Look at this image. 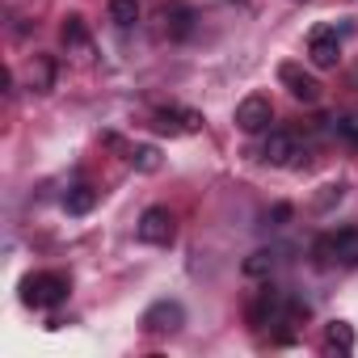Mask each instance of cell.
<instances>
[{
  "instance_id": "obj_8",
  "label": "cell",
  "mask_w": 358,
  "mask_h": 358,
  "mask_svg": "<svg viewBox=\"0 0 358 358\" xmlns=\"http://www.w3.org/2000/svg\"><path fill=\"white\" fill-rule=\"evenodd\" d=\"M282 312H287V295H282L278 287H266V291H257V299H253V308H249V324H253V329L278 324Z\"/></svg>"
},
{
  "instance_id": "obj_15",
  "label": "cell",
  "mask_w": 358,
  "mask_h": 358,
  "mask_svg": "<svg viewBox=\"0 0 358 358\" xmlns=\"http://www.w3.org/2000/svg\"><path fill=\"white\" fill-rule=\"evenodd\" d=\"M274 266H278V253H274V249H257V253L245 257V274H249V278H266Z\"/></svg>"
},
{
  "instance_id": "obj_1",
  "label": "cell",
  "mask_w": 358,
  "mask_h": 358,
  "mask_svg": "<svg viewBox=\"0 0 358 358\" xmlns=\"http://www.w3.org/2000/svg\"><path fill=\"white\" fill-rule=\"evenodd\" d=\"M312 257H316L320 270H329V266H345V270H354V266H358V228L324 232V236L312 245Z\"/></svg>"
},
{
  "instance_id": "obj_11",
  "label": "cell",
  "mask_w": 358,
  "mask_h": 358,
  "mask_svg": "<svg viewBox=\"0 0 358 358\" xmlns=\"http://www.w3.org/2000/svg\"><path fill=\"white\" fill-rule=\"evenodd\" d=\"M156 127L169 135H194V131H203V114L199 110H160Z\"/></svg>"
},
{
  "instance_id": "obj_21",
  "label": "cell",
  "mask_w": 358,
  "mask_h": 358,
  "mask_svg": "<svg viewBox=\"0 0 358 358\" xmlns=\"http://www.w3.org/2000/svg\"><path fill=\"white\" fill-rule=\"evenodd\" d=\"M341 194H345V190H341V186H324V194H320V199H316V207H320V211H324V207H329V203H333V199H341Z\"/></svg>"
},
{
  "instance_id": "obj_5",
  "label": "cell",
  "mask_w": 358,
  "mask_h": 358,
  "mask_svg": "<svg viewBox=\"0 0 358 358\" xmlns=\"http://www.w3.org/2000/svg\"><path fill=\"white\" fill-rule=\"evenodd\" d=\"M308 59L316 68H337L341 59V38H337V26H316L308 34Z\"/></svg>"
},
{
  "instance_id": "obj_18",
  "label": "cell",
  "mask_w": 358,
  "mask_h": 358,
  "mask_svg": "<svg viewBox=\"0 0 358 358\" xmlns=\"http://www.w3.org/2000/svg\"><path fill=\"white\" fill-rule=\"evenodd\" d=\"M329 131L341 135L345 143H358V114H341V118H329Z\"/></svg>"
},
{
  "instance_id": "obj_9",
  "label": "cell",
  "mask_w": 358,
  "mask_h": 358,
  "mask_svg": "<svg viewBox=\"0 0 358 358\" xmlns=\"http://www.w3.org/2000/svg\"><path fill=\"white\" fill-rule=\"evenodd\" d=\"M160 22H164V34L169 38H190L194 34V26H199V13L190 9V5H182V0H169V5L160 9Z\"/></svg>"
},
{
  "instance_id": "obj_12",
  "label": "cell",
  "mask_w": 358,
  "mask_h": 358,
  "mask_svg": "<svg viewBox=\"0 0 358 358\" xmlns=\"http://www.w3.org/2000/svg\"><path fill=\"white\" fill-rule=\"evenodd\" d=\"M97 207V190L89 186V182H80V186H72L68 194H64V211L68 215H89Z\"/></svg>"
},
{
  "instance_id": "obj_14",
  "label": "cell",
  "mask_w": 358,
  "mask_h": 358,
  "mask_svg": "<svg viewBox=\"0 0 358 358\" xmlns=\"http://www.w3.org/2000/svg\"><path fill=\"white\" fill-rule=\"evenodd\" d=\"M324 345H329V354H354L358 337H354V329H350L345 320H333L329 333H324Z\"/></svg>"
},
{
  "instance_id": "obj_16",
  "label": "cell",
  "mask_w": 358,
  "mask_h": 358,
  "mask_svg": "<svg viewBox=\"0 0 358 358\" xmlns=\"http://www.w3.org/2000/svg\"><path fill=\"white\" fill-rule=\"evenodd\" d=\"M110 22L118 30H131L139 22V5H135V0H110Z\"/></svg>"
},
{
  "instance_id": "obj_2",
  "label": "cell",
  "mask_w": 358,
  "mask_h": 358,
  "mask_svg": "<svg viewBox=\"0 0 358 358\" xmlns=\"http://www.w3.org/2000/svg\"><path fill=\"white\" fill-rule=\"evenodd\" d=\"M22 299H26L30 308H55V303L68 299V278L55 274V270H47V274H30V278L22 282Z\"/></svg>"
},
{
  "instance_id": "obj_19",
  "label": "cell",
  "mask_w": 358,
  "mask_h": 358,
  "mask_svg": "<svg viewBox=\"0 0 358 358\" xmlns=\"http://www.w3.org/2000/svg\"><path fill=\"white\" fill-rule=\"evenodd\" d=\"M64 43H68V47H89V30H85L80 17H68V22H64Z\"/></svg>"
},
{
  "instance_id": "obj_13",
  "label": "cell",
  "mask_w": 358,
  "mask_h": 358,
  "mask_svg": "<svg viewBox=\"0 0 358 358\" xmlns=\"http://www.w3.org/2000/svg\"><path fill=\"white\" fill-rule=\"evenodd\" d=\"M30 89L34 93H51L55 89V59L51 55H34V64H30Z\"/></svg>"
},
{
  "instance_id": "obj_3",
  "label": "cell",
  "mask_w": 358,
  "mask_h": 358,
  "mask_svg": "<svg viewBox=\"0 0 358 358\" xmlns=\"http://www.w3.org/2000/svg\"><path fill=\"white\" fill-rule=\"evenodd\" d=\"M262 156H266L270 164H278V169H299V164L308 160V148H303L291 131H270V139H266Z\"/></svg>"
},
{
  "instance_id": "obj_4",
  "label": "cell",
  "mask_w": 358,
  "mask_h": 358,
  "mask_svg": "<svg viewBox=\"0 0 358 358\" xmlns=\"http://www.w3.org/2000/svg\"><path fill=\"white\" fill-rule=\"evenodd\" d=\"M270 122H274V106H270L266 93H249V97L236 106V127H241L245 135H262Z\"/></svg>"
},
{
  "instance_id": "obj_10",
  "label": "cell",
  "mask_w": 358,
  "mask_h": 358,
  "mask_svg": "<svg viewBox=\"0 0 358 358\" xmlns=\"http://www.w3.org/2000/svg\"><path fill=\"white\" fill-rule=\"evenodd\" d=\"M278 80L291 89L295 101H303V106H316V101H320V85H316L299 64H282V68H278Z\"/></svg>"
},
{
  "instance_id": "obj_17",
  "label": "cell",
  "mask_w": 358,
  "mask_h": 358,
  "mask_svg": "<svg viewBox=\"0 0 358 358\" xmlns=\"http://www.w3.org/2000/svg\"><path fill=\"white\" fill-rule=\"evenodd\" d=\"M131 164H135L139 173H156V169H160V152H156L152 143H143V148L131 152Z\"/></svg>"
},
{
  "instance_id": "obj_7",
  "label": "cell",
  "mask_w": 358,
  "mask_h": 358,
  "mask_svg": "<svg viewBox=\"0 0 358 358\" xmlns=\"http://www.w3.org/2000/svg\"><path fill=\"white\" fill-rule=\"evenodd\" d=\"M186 324V308L177 299H156L148 312H143V329L148 333H177Z\"/></svg>"
},
{
  "instance_id": "obj_6",
  "label": "cell",
  "mask_w": 358,
  "mask_h": 358,
  "mask_svg": "<svg viewBox=\"0 0 358 358\" xmlns=\"http://www.w3.org/2000/svg\"><path fill=\"white\" fill-rule=\"evenodd\" d=\"M173 215L164 211V207H148L143 215H139V224H135V236L143 241V245H173Z\"/></svg>"
},
{
  "instance_id": "obj_20",
  "label": "cell",
  "mask_w": 358,
  "mask_h": 358,
  "mask_svg": "<svg viewBox=\"0 0 358 358\" xmlns=\"http://www.w3.org/2000/svg\"><path fill=\"white\" fill-rule=\"evenodd\" d=\"M287 220H291V207H287V203H278L274 211H266V228H282Z\"/></svg>"
}]
</instances>
